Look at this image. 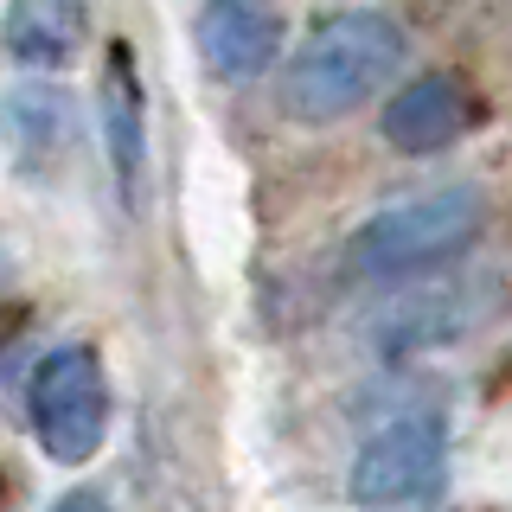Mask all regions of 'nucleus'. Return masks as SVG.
<instances>
[{"instance_id":"20e7f679","label":"nucleus","mask_w":512,"mask_h":512,"mask_svg":"<svg viewBox=\"0 0 512 512\" xmlns=\"http://www.w3.org/2000/svg\"><path fill=\"white\" fill-rule=\"evenodd\" d=\"M448 474V429L442 416H404V423L378 429L372 442L352 455V474H346V493L352 506H410V500H429Z\"/></svg>"},{"instance_id":"39448f33","label":"nucleus","mask_w":512,"mask_h":512,"mask_svg":"<svg viewBox=\"0 0 512 512\" xmlns=\"http://www.w3.org/2000/svg\"><path fill=\"white\" fill-rule=\"evenodd\" d=\"M199 52L224 84H250L282 58V13L276 0H205L199 7Z\"/></svg>"},{"instance_id":"9b49d317","label":"nucleus","mask_w":512,"mask_h":512,"mask_svg":"<svg viewBox=\"0 0 512 512\" xmlns=\"http://www.w3.org/2000/svg\"><path fill=\"white\" fill-rule=\"evenodd\" d=\"M52 512H116V506H109L103 493H64V500H58Z\"/></svg>"},{"instance_id":"1a4fd4ad","label":"nucleus","mask_w":512,"mask_h":512,"mask_svg":"<svg viewBox=\"0 0 512 512\" xmlns=\"http://www.w3.org/2000/svg\"><path fill=\"white\" fill-rule=\"evenodd\" d=\"M474 314H480L474 288H423V295L384 308V320L372 327V346L391 352V359H410V352H423V346H436V340L468 333Z\"/></svg>"},{"instance_id":"6e6552de","label":"nucleus","mask_w":512,"mask_h":512,"mask_svg":"<svg viewBox=\"0 0 512 512\" xmlns=\"http://www.w3.org/2000/svg\"><path fill=\"white\" fill-rule=\"evenodd\" d=\"M103 141H109V167H116V180H122V199H135L141 160H148V96H141L128 45H116L109 64H103Z\"/></svg>"},{"instance_id":"423d86ee","label":"nucleus","mask_w":512,"mask_h":512,"mask_svg":"<svg viewBox=\"0 0 512 512\" xmlns=\"http://www.w3.org/2000/svg\"><path fill=\"white\" fill-rule=\"evenodd\" d=\"M468 122H474V96L448 71L416 77V84H404L384 103V141L397 154H442L468 135Z\"/></svg>"},{"instance_id":"7ed1b4c3","label":"nucleus","mask_w":512,"mask_h":512,"mask_svg":"<svg viewBox=\"0 0 512 512\" xmlns=\"http://www.w3.org/2000/svg\"><path fill=\"white\" fill-rule=\"evenodd\" d=\"M26 423L39 448L64 468L90 461L109 436V372L96 359V346H58L32 365L26 384Z\"/></svg>"},{"instance_id":"f03ea898","label":"nucleus","mask_w":512,"mask_h":512,"mask_svg":"<svg viewBox=\"0 0 512 512\" xmlns=\"http://www.w3.org/2000/svg\"><path fill=\"white\" fill-rule=\"evenodd\" d=\"M480 231H487V199L474 186H436L365 218L346 244V269L365 282L416 276V269H436L448 256H461Z\"/></svg>"},{"instance_id":"f257e3e1","label":"nucleus","mask_w":512,"mask_h":512,"mask_svg":"<svg viewBox=\"0 0 512 512\" xmlns=\"http://www.w3.org/2000/svg\"><path fill=\"white\" fill-rule=\"evenodd\" d=\"M410 39L391 13L378 7H346V13H327L314 20V32L288 52V71H282V109L308 128H327L352 116L365 96H378L384 84L397 77Z\"/></svg>"},{"instance_id":"0eeeda50","label":"nucleus","mask_w":512,"mask_h":512,"mask_svg":"<svg viewBox=\"0 0 512 512\" xmlns=\"http://www.w3.org/2000/svg\"><path fill=\"white\" fill-rule=\"evenodd\" d=\"M84 32H90V0H7L0 45H7L13 64L45 77L84 52Z\"/></svg>"},{"instance_id":"9d476101","label":"nucleus","mask_w":512,"mask_h":512,"mask_svg":"<svg viewBox=\"0 0 512 512\" xmlns=\"http://www.w3.org/2000/svg\"><path fill=\"white\" fill-rule=\"evenodd\" d=\"M0 122H7L13 148L26 154V167L58 160L64 148H71V135H77V109H71V96H64L58 84H20V90H7Z\"/></svg>"}]
</instances>
